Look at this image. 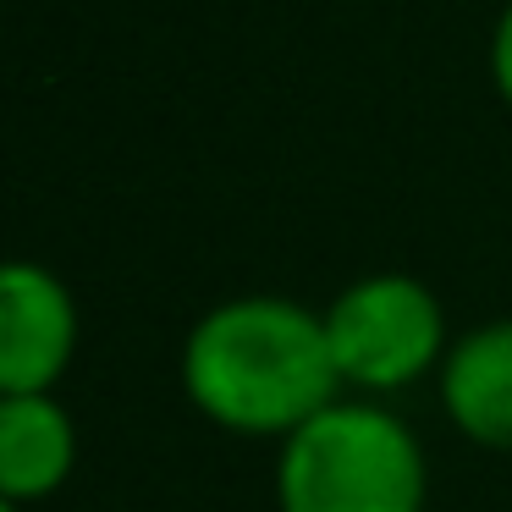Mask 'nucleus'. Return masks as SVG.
I'll list each match as a JSON object with an SVG mask.
<instances>
[{"instance_id":"obj_5","label":"nucleus","mask_w":512,"mask_h":512,"mask_svg":"<svg viewBox=\"0 0 512 512\" xmlns=\"http://www.w3.org/2000/svg\"><path fill=\"white\" fill-rule=\"evenodd\" d=\"M441 408L468 441L512 452V320L474 325L441 364Z\"/></svg>"},{"instance_id":"obj_2","label":"nucleus","mask_w":512,"mask_h":512,"mask_svg":"<svg viewBox=\"0 0 512 512\" xmlns=\"http://www.w3.org/2000/svg\"><path fill=\"white\" fill-rule=\"evenodd\" d=\"M424 446L391 408L336 402L281 441V512H424Z\"/></svg>"},{"instance_id":"obj_4","label":"nucleus","mask_w":512,"mask_h":512,"mask_svg":"<svg viewBox=\"0 0 512 512\" xmlns=\"http://www.w3.org/2000/svg\"><path fill=\"white\" fill-rule=\"evenodd\" d=\"M78 353L72 287L39 259H0V397H39Z\"/></svg>"},{"instance_id":"obj_1","label":"nucleus","mask_w":512,"mask_h":512,"mask_svg":"<svg viewBox=\"0 0 512 512\" xmlns=\"http://www.w3.org/2000/svg\"><path fill=\"white\" fill-rule=\"evenodd\" d=\"M182 391L221 430L287 441L342 402L325 314L270 292L215 303L188 331Z\"/></svg>"},{"instance_id":"obj_6","label":"nucleus","mask_w":512,"mask_h":512,"mask_svg":"<svg viewBox=\"0 0 512 512\" xmlns=\"http://www.w3.org/2000/svg\"><path fill=\"white\" fill-rule=\"evenodd\" d=\"M78 463V424L50 391L0 397V496L28 507L67 485Z\"/></svg>"},{"instance_id":"obj_3","label":"nucleus","mask_w":512,"mask_h":512,"mask_svg":"<svg viewBox=\"0 0 512 512\" xmlns=\"http://www.w3.org/2000/svg\"><path fill=\"white\" fill-rule=\"evenodd\" d=\"M325 342L342 386L358 391H402L441 369L452 353L441 298L402 270L358 276L353 287L336 292L325 309Z\"/></svg>"},{"instance_id":"obj_8","label":"nucleus","mask_w":512,"mask_h":512,"mask_svg":"<svg viewBox=\"0 0 512 512\" xmlns=\"http://www.w3.org/2000/svg\"><path fill=\"white\" fill-rule=\"evenodd\" d=\"M0 512H23V507H17V501H6V496H0Z\"/></svg>"},{"instance_id":"obj_7","label":"nucleus","mask_w":512,"mask_h":512,"mask_svg":"<svg viewBox=\"0 0 512 512\" xmlns=\"http://www.w3.org/2000/svg\"><path fill=\"white\" fill-rule=\"evenodd\" d=\"M490 78H496L501 100L512 105V0H507V12L496 17V34H490Z\"/></svg>"}]
</instances>
